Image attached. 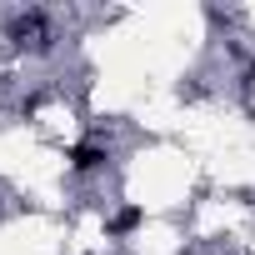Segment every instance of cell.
I'll return each mask as SVG.
<instances>
[{
	"instance_id": "cell-1",
	"label": "cell",
	"mask_w": 255,
	"mask_h": 255,
	"mask_svg": "<svg viewBox=\"0 0 255 255\" xmlns=\"http://www.w3.org/2000/svg\"><path fill=\"white\" fill-rule=\"evenodd\" d=\"M75 165H80V170L100 165V150H95V145H80V150H75Z\"/></svg>"
}]
</instances>
